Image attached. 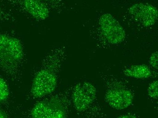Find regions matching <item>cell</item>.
<instances>
[{"label":"cell","instance_id":"obj_11","mask_svg":"<svg viewBox=\"0 0 158 118\" xmlns=\"http://www.w3.org/2000/svg\"><path fill=\"white\" fill-rule=\"evenodd\" d=\"M50 9L56 11H60L62 7L61 0H39Z\"/></svg>","mask_w":158,"mask_h":118},{"label":"cell","instance_id":"obj_6","mask_svg":"<svg viewBox=\"0 0 158 118\" xmlns=\"http://www.w3.org/2000/svg\"><path fill=\"white\" fill-rule=\"evenodd\" d=\"M96 96V89L91 83L85 82L77 84L72 93V100L76 110L79 112L87 110Z\"/></svg>","mask_w":158,"mask_h":118},{"label":"cell","instance_id":"obj_14","mask_svg":"<svg viewBox=\"0 0 158 118\" xmlns=\"http://www.w3.org/2000/svg\"><path fill=\"white\" fill-rule=\"evenodd\" d=\"M158 52H155L152 54L149 59L150 66L155 69H158Z\"/></svg>","mask_w":158,"mask_h":118},{"label":"cell","instance_id":"obj_12","mask_svg":"<svg viewBox=\"0 0 158 118\" xmlns=\"http://www.w3.org/2000/svg\"><path fill=\"white\" fill-rule=\"evenodd\" d=\"M14 19L12 14L7 10L4 6L0 2V21H13Z\"/></svg>","mask_w":158,"mask_h":118},{"label":"cell","instance_id":"obj_15","mask_svg":"<svg viewBox=\"0 0 158 118\" xmlns=\"http://www.w3.org/2000/svg\"><path fill=\"white\" fill-rule=\"evenodd\" d=\"M118 118H136V117L134 115H131V114H128L127 115L120 116L118 117Z\"/></svg>","mask_w":158,"mask_h":118},{"label":"cell","instance_id":"obj_10","mask_svg":"<svg viewBox=\"0 0 158 118\" xmlns=\"http://www.w3.org/2000/svg\"><path fill=\"white\" fill-rule=\"evenodd\" d=\"M8 85L4 79L0 77V103L6 101L9 96Z\"/></svg>","mask_w":158,"mask_h":118},{"label":"cell","instance_id":"obj_1","mask_svg":"<svg viewBox=\"0 0 158 118\" xmlns=\"http://www.w3.org/2000/svg\"><path fill=\"white\" fill-rule=\"evenodd\" d=\"M57 52L53 50L46 56V60L36 72L33 79L31 94L35 99L40 98L53 92L57 84V65L55 59Z\"/></svg>","mask_w":158,"mask_h":118},{"label":"cell","instance_id":"obj_7","mask_svg":"<svg viewBox=\"0 0 158 118\" xmlns=\"http://www.w3.org/2000/svg\"><path fill=\"white\" fill-rule=\"evenodd\" d=\"M129 12L136 21L145 27L154 25L158 19L157 8L149 3L135 4L129 8Z\"/></svg>","mask_w":158,"mask_h":118},{"label":"cell","instance_id":"obj_8","mask_svg":"<svg viewBox=\"0 0 158 118\" xmlns=\"http://www.w3.org/2000/svg\"><path fill=\"white\" fill-rule=\"evenodd\" d=\"M133 98L131 91L121 87L109 89L105 96L106 101L110 106L117 110H123L130 106Z\"/></svg>","mask_w":158,"mask_h":118},{"label":"cell","instance_id":"obj_4","mask_svg":"<svg viewBox=\"0 0 158 118\" xmlns=\"http://www.w3.org/2000/svg\"><path fill=\"white\" fill-rule=\"evenodd\" d=\"M99 23L102 34L109 43L117 44L125 40L126 33L124 28L111 14L105 13L102 15Z\"/></svg>","mask_w":158,"mask_h":118},{"label":"cell","instance_id":"obj_5","mask_svg":"<svg viewBox=\"0 0 158 118\" xmlns=\"http://www.w3.org/2000/svg\"><path fill=\"white\" fill-rule=\"evenodd\" d=\"M65 106L57 98L43 100L36 104L31 110L35 118H61L65 116Z\"/></svg>","mask_w":158,"mask_h":118},{"label":"cell","instance_id":"obj_2","mask_svg":"<svg viewBox=\"0 0 158 118\" xmlns=\"http://www.w3.org/2000/svg\"><path fill=\"white\" fill-rule=\"evenodd\" d=\"M23 47L20 40L8 35L0 34V67L16 75L23 63Z\"/></svg>","mask_w":158,"mask_h":118},{"label":"cell","instance_id":"obj_9","mask_svg":"<svg viewBox=\"0 0 158 118\" xmlns=\"http://www.w3.org/2000/svg\"><path fill=\"white\" fill-rule=\"evenodd\" d=\"M126 76L134 78L144 79L152 75V72L147 65H139L131 66L124 71Z\"/></svg>","mask_w":158,"mask_h":118},{"label":"cell","instance_id":"obj_3","mask_svg":"<svg viewBox=\"0 0 158 118\" xmlns=\"http://www.w3.org/2000/svg\"><path fill=\"white\" fill-rule=\"evenodd\" d=\"M9 5L38 21L49 17L50 9L39 0H6Z\"/></svg>","mask_w":158,"mask_h":118},{"label":"cell","instance_id":"obj_13","mask_svg":"<svg viewBox=\"0 0 158 118\" xmlns=\"http://www.w3.org/2000/svg\"><path fill=\"white\" fill-rule=\"evenodd\" d=\"M158 80L153 81L148 89V95L152 98L157 99L158 97Z\"/></svg>","mask_w":158,"mask_h":118},{"label":"cell","instance_id":"obj_16","mask_svg":"<svg viewBox=\"0 0 158 118\" xmlns=\"http://www.w3.org/2000/svg\"><path fill=\"white\" fill-rule=\"evenodd\" d=\"M7 116L4 111L0 110V118H7Z\"/></svg>","mask_w":158,"mask_h":118}]
</instances>
